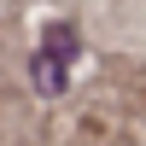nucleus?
<instances>
[{
	"mask_svg": "<svg viewBox=\"0 0 146 146\" xmlns=\"http://www.w3.org/2000/svg\"><path fill=\"white\" fill-rule=\"evenodd\" d=\"M70 58H76V29H70V23H47V41H41V53H35V64H29L35 70V88H41V94H58Z\"/></svg>",
	"mask_w": 146,
	"mask_h": 146,
	"instance_id": "1",
	"label": "nucleus"
}]
</instances>
